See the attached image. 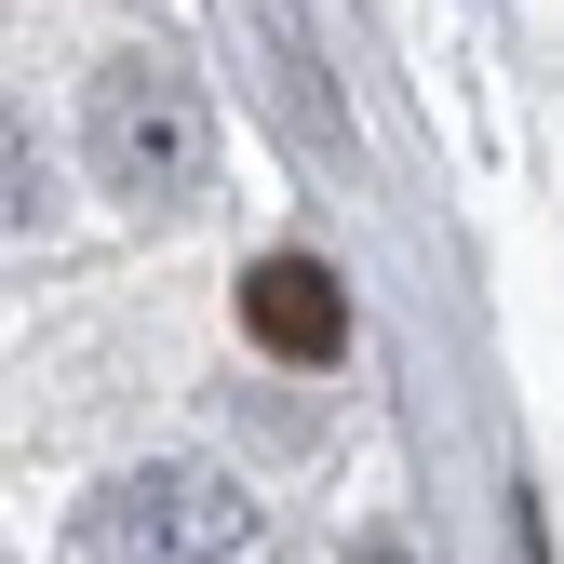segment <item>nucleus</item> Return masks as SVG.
I'll list each match as a JSON object with an SVG mask.
<instances>
[{"instance_id":"1","label":"nucleus","mask_w":564,"mask_h":564,"mask_svg":"<svg viewBox=\"0 0 564 564\" xmlns=\"http://www.w3.org/2000/svg\"><path fill=\"white\" fill-rule=\"evenodd\" d=\"M67 564H282V524L229 470L149 457V470H108L95 498L67 511Z\"/></svg>"},{"instance_id":"2","label":"nucleus","mask_w":564,"mask_h":564,"mask_svg":"<svg viewBox=\"0 0 564 564\" xmlns=\"http://www.w3.org/2000/svg\"><path fill=\"white\" fill-rule=\"evenodd\" d=\"M82 149L121 202H149V216H175V202H202V175H216V108H202V82L175 54H108L95 95H82Z\"/></svg>"},{"instance_id":"3","label":"nucleus","mask_w":564,"mask_h":564,"mask_svg":"<svg viewBox=\"0 0 564 564\" xmlns=\"http://www.w3.org/2000/svg\"><path fill=\"white\" fill-rule=\"evenodd\" d=\"M242 349H269V364H296V377H323L336 349H349V282L323 269V256H256L242 269Z\"/></svg>"}]
</instances>
